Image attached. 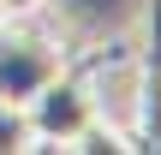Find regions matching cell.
Returning a JSON list of instances; mask_svg holds the SVG:
<instances>
[{
	"label": "cell",
	"mask_w": 161,
	"mask_h": 155,
	"mask_svg": "<svg viewBox=\"0 0 161 155\" xmlns=\"http://www.w3.org/2000/svg\"><path fill=\"white\" fill-rule=\"evenodd\" d=\"M24 149H36L30 119H24L18 102H0V155H24Z\"/></svg>",
	"instance_id": "obj_4"
},
{
	"label": "cell",
	"mask_w": 161,
	"mask_h": 155,
	"mask_svg": "<svg viewBox=\"0 0 161 155\" xmlns=\"http://www.w3.org/2000/svg\"><path fill=\"white\" fill-rule=\"evenodd\" d=\"M66 72V54H60V42H48V36H36V30H6L0 24V102H30L48 78H60Z\"/></svg>",
	"instance_id": "obj_2"
},
{
	"label": "cell",
	"mask_w": 161,
	"mask_h": 155,
	"mask_svg": "<svg viewBox=\"0 0 161 155\" xmlns=\"http://www.w3.org/2000/svg\"><path fill=\"white\" fill-rule=\"evenodd\" d=\"M0 24H6V6H0Z\"/></svg>",
	"instance_id": "obj_6"
},
{
	"label": "cell",
	"mask_w": 161,
	"mask_h": 155,
	"mask_svg": "<svg viewBox=\"0 0 161 155\" xmlns=\"http://www.w3.org/2000/svg\"><path fill=\"white\" fill-rule=\"evenodd\" d=\"M54 6L66 12V24H72L78 36H119L125 18H131L143 0H54Z\"/></svg>",
	"instance_id": "obj_3"
},
{
	"label": "cell",
	"mask_w": 161,
	"mask_h": 155,
	"mask_svg": "<svg viewBox=\"0 0 161 155\" xmlns=\"http://www.w3.org/2000/svg\"><path fill=\"white\" fill-rule=\"evenodd\" d=\"M24 119H30L36 149H72V143L102 119V113H96L90 84H84V78H72V72H60V78H48V84L24 102Z\"/></svg>",
	"instance_id": "obj_1"
},
{
	"label": "cell",
	"mask_w": 161,
	"mask_h": 155,
	"mask_svg": "<svg viewBox=\"0 0 161 155\" xmlns=\"http://www.w3.org/2000/svg\"><path fill=\"white\" fill-rule=\"evenodd\" d=\"M6 6V24H24V18H36V12H48L54 0H0Z\"/></svg>",
	"instance_id": "obj_5"
}]
</instances>
